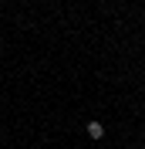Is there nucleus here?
I'll use <instances>...</instances> for the list:
<instances>
[{"instance_id": "f257e3e1", "label": "nucleus", "mask_w": 145, "mask_h": 149, "mask_svg": "<svg viewBox=\"0 0 145 149\" xmlns=\"http://www.w3.org/2000/svg\"><path fill=\"white\" fill-rule=\"evenodd\" d=\"M88 136L91 139H101V136H105V125H101V122H88Z\"/></svg>"}]
</instances>
